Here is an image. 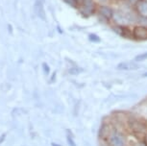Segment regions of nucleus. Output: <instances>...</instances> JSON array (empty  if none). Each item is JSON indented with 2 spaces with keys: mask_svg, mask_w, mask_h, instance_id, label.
<instances>
[{
  "mask_svg": "<svg viewBox=\"0 0 147 146\" xmlns=\"http://www.w3.org/2000/svg\"><path fill=\"white\" fill-rule=\"evenodd\" d=\"M97 4L95 0H79V12L85 17L95 15Z\"/></svg>",
  "mask_w": 147,
  "mask_h": 146,
  "instance_id": "f03ea898",
  "label": "nucleus"
},
{
  "mask_svg": "<svg viewBox=\"0 0 147 146\" xmlns=\"http://www.w3.org/2000/svg\"><path fill=\"white\" fill-rule=\"evenodd\" d=\"M132 38L137 41L147 40V25L138 24L132 28Z\"/></svg>",
  "mask_w": 147,
  "mask_h": 146,
  "instance_id": "20e7f679",
  "label": "nucleus"
},
{
  "mask_svg": "<svg viewBox=\"0 0 147 146\" xmlns=\"http://www.w3.org/2000/svg\"><path fill=\"white\" fill-rule=\"evenodd\" d=\"M112 29L116 34L121 36L124 38H132V29L129 28V26H123V25H113L112 26Z\"/></svg>",
  "mask_w": 147,
  "mask_h": 146,
  "instance_id": "0eeeda50",
  "label": "nucleus"
},
{
  "mask_svg": "<svg viewBox=\"0 0 147 146\" xmlns=\"http://www.w3.org/2000/svg\"><path fill=\"white\" fill-rule=\"evenodd\" d=\"M130 128L132 129L135 134L141 135L142 137H144L147 134V126L144 124V122L138 120V119L133 120L132 122L130 123Z\"/></svg>",
  "mask_w": 147,
  "mask_h": 146,
  "instance_id": "39448f33",
  "label": "nucleus"
},
{
  "mask_svg": "<svg viewBox=\"0 0 147 146\" xmlns=\"http://www.w3.org/2000/svg\"><path fill=\"white\" fill-rule=\"evenodd\" d=\"M96 1H98L100 4H106L107 2H109L110 0H96Z\"/></svg>",
  "mask_w": 147,
  "mask_h": 146,
  "instance_id": "f3484780",
  "label": "nucleus"
},
{
  "mask_svg": "<svg viewBox=\"0 0 147 146\" xmlns=\"http://www.w3.org/2000/svg\"><path fill=\"white\" fill-rule=\"evenodd\" d=\"M35 13L40 19H45V13H44V0H36L35 1Z\"/></svg>",
  "mask_w": 147,
  "mask_h": 146,
  "instance_id": "6e6552de",
  "label": "nucleus"
},
{
  "mask_svg": "<svg viewBox=\"0 0 147 146\" xmlns=\"http://www.w3.org/2000/svg\"><path fill=\"white\" fill-rule=\"evenodd\" d=\"M141 19H143V20H144L143 25H147V19H146V18H141Z\"/></svg>",
  "mask_w": 147,
  "mask_h": 146,
  "instance_id": "6ab92c4d",
  "label": "nucleus"
},
{
  "mask_svg": "<svg viewBox=\"0 0 147 146\" xmlns=\"http://www.w3.org/2000/svg\"><path fill=\"white\" fill-rule=\"evenodd\" d=\"M134 11L140 18L147 19V0H140L134 7Z\"/></svg>",
  "mask_w": 147,
  "mask_h": 146,
  "instance_id": "423d86ee",
  "label": "nucleus"
},
{
  "mask_svg": "<svg viewBox=\"0 0 147 146\" xmlns=\"http://www.w3.org/2000/svg\"><path fill=\"white\" fill-rule=\"evenodd\" d=\"M88 40L92 41V42H99L100 41V38L95 34H90L88 35Z\"/></svg>",
  "mask_w": 147,
  "mask_h": 146,
  "instance_id": "f8f14e48",
  "label": "nucleus"
},
{
  "mask_svg": "<svg viewBox=\"0 0 147 146\" xmlns=\"http://www.w3.org/2000/svg\"><path fill=\"white\" fill-rule=\"evenodd\" d=\"M147 59V52L145 53H142V54H140L138 56H136L135 58V61L136 62H142V61L146 60Z\"/></svg>",
  "mask_w": 147,
  "mask_h": 146,
  "instance_id": "9b49d317",
  "label": "nucleus"
},
{
  "mask_svg": "<svg viewBox=\"0 0 147 146\" xmlns=\"http://www.w3.org/2000/svg\"><path fill=\"white\" fill-rule=\"evenodd\" d=\"M144 141H145V143L147 144V134L145 135V136H144Z\"/></svg>",
  "mask_w": 147,
  "mask_h": 146,
  "instance_id": "aec40b11",
  "label": "nucleus"
},
{
  "mask_svg": "<svg viewBox=\"0 0 147 146\" xmlns=\"http://www.w3.org/2000/svg\"><path fill=\"white\" fill-rule=\"evenodd\" d=\"M117 68L120 70H135V69H138V65L135 63H121L117 65Z\"/></svg>",
  "mask_w": 147,
  "mask_h": 146,
  "instance_id": "1a4fd4ad",
  "label": "nucleus"
},
{
  "mask_svg": "<svg viewBox=\"0 0 147 146\" xmlns=\"http://www.w3.org/2000/svg\"><path fill=\"white\" fill-rule=\"evenodd\" d=\"M66 4L73 8H78L79 9V0H65Z\"/></svg>",
  "mask_w": 147,
  "mask_h": 146,
  "instance_id": "9d476101",
  "label": "nucleus"
},
{
  "mask_svg": "<svg viewBox=\"0 0 147 146\" xmlns=\"http://www.w3.org/2000/svg\"><path fill=\"white\" fill-rule=\"evenodd\" d=\"M143 77H147V72L143 74Z\"/></svg>",
  "mask_w": 147,
  "mask_h": 146,
  "instance_id": "412c9836",
  "label": "nucleus"
},
{
  "mask_svg": "<svg viewBox=\"0 0 147 146\" xmlns=\"http://www.w3.org/2000/svg\"><path fill=\"white\" fill-rule=\"evenodd\" d=\"M96 13L99 15V17L101 19H103L105 22H110L113 19L115 10H113L112 7L108 6L106 4H99V5H97Z\"/></svg>",
  "mask_w": 147,
  "mask_h": 146,
  "instance_id": "7ed1b4c3",
  "label": "nucleus"
},
{
  "mask_svg": "<svg viewBox=\"0 0 147 146\" xmlns=\"http://www.w3.org/2000/svg\"><path fill=\"white\" fill-rule=\"evenodd\" d=\"M140 1V0H124V2H125L128 6L133 7V8H134Z\"/></svg>",
  "mask_w": 147,
  "mask_h": 146,
  "instance_id": "ddd939ff",
  "label": "nucleus"
},
{
  "mask_svg": "<svg viewBox=\"0 0 147 146\" xmlns=\"http://www.w3.org/2000/svg\"><path fill=\"white\" fill-rule=\"evenodd\" d=\"M137 146H147V144L145 142H141V143H138Z\"/></svg>",
  "mask_w": 147,
  "mask_h": 146,
  "instance_id": "a211bd4d",
  "label": "nucleus"
},
{
  "mask_svg": "<svg viewBox=\"0 0 147 146\" xmlns=\"http://www.w3.org/2000/svg\"><path fill=\"white\" fill-rule=\"evenodd\" d=\"M66 139H67V140H68V144L70 145V146H76L75 145V143H74V141H73V139H71L70 137H66Z\"/></svg>",
  "mask_w": 147,
  "mask_h": 146,
  "instance_id": "2eb2a0df",
  "label": "nucleus"
},
{
  "mask_svg": "<svg viewBox=\"0 0 147 146\" xmlns=\"http://www.w3.org/2000/svg\"><path fill=\"white\" fill-rule=\"evenodd\" d=\"M42 68L44 69V71H45V73H46V74H48V73H49V67H48V65H47L46 64H43V65H42Z\"/></svg>",
  "mask_w": 147,
  "mask_h": 146,
  "instance_id": "dca6fc26",
  "label": "nucleus"
},
{
  "mask_svg": "<svg viewBox=\"0 0 147 146\" xmlns=\"http://www.w3.org/2000/svg\"><path fill=\"white\" fill-rule=\"evenodd\" d=\"M80 71H81L80 68L74 67V68H71V69H69V73H70V74H78Z\"/></svg>",
  "mask_w": 147,
  "mask_h": 146,
  "instance_id": "4468645a",
  "label": "nucleus"
},
{
  "mask_svg": "<svg viewBox=\"0 0 147 146\" xmlns=\"http://www.w3.org/2000/svg\"><path fill=\"white\" fill-rule=\"evenodd\" d=\"M108 146H126L127 145V139L126 136L124 135L123 132L113 129L111 130L107 134L106 139Z\"/></svg>",
  "mask_w": 147,
  "mask_h": 146,
  "instance_id": "f257e3e1",
  "label": "nucleus"
}]
</instances>
